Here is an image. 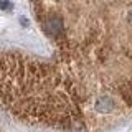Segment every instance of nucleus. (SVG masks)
<instances>
[{
	"mask_svg": "<svg viewBox=\"0 0 132 132\" xmlns=\"http://www.w3.org/2000/svg\"><path fill=\"white\" fill-rule=\"evenodd\" d=\"M94 111L97 114H111L116 111V101L112 96L109 94H104V96H97L96 101H94Z\"/></svg>",
	"mask_w": 132,
	"mask_h": 132,
	"instance_id": "1",
	"label": "nucleus"
},
{
	"mask_svg": "<svg viewBox=\"0 0 132 132\" xmlns=\"http://www.w3.org/2000/svg\"><path fill=\"white\" fill-rule=\"evenodd\" d=\"M12 5H10V2L8 0H0V8H3V10H8Z\"/></svg>",
	"mask_w": 132,
	"mask_h": 132,
	"instance_id": "2",
	"label": "nucleus"
}]
</instances>
